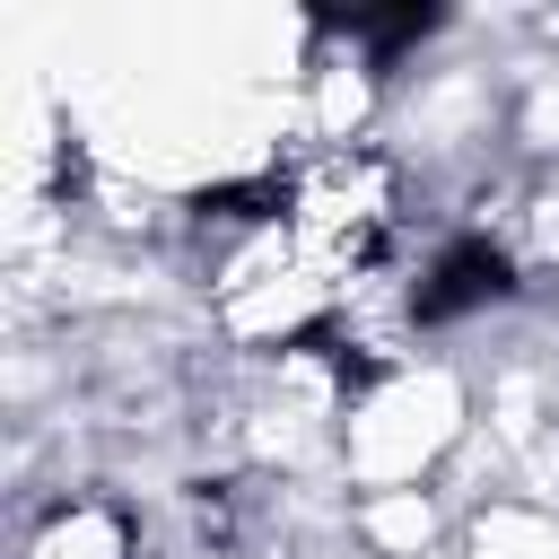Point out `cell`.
I'll list each match as a JSON object with an SVG mask.
<instances>
[{
  "label": "cell",
  "instance_id": "cell-2",
  "mask_svg": "<svg viewBox=\"0 0 559 559\" xmlns=\"http://www.w3.org/2000/svg\"><path fill=\"white\" fill-rule=\"evenodd\" d=\"M35 559H140V542H131V515H122V507L79 498V507H61V515L35 533Z\"/></svg>",
  "mask_w": 559,
  "mask_h": 559
},
{
  "label": "cell",
  "instance_id": "cell-4",
  "mask_svg": "<svg viewBox=\"0 0 559 559\" xmlns=\"http://www.w3.org/2000/svg\"><path fill=\"white\" fill-rule=\"evenodd\" d=\"M367 533H376L384 550H419V542L437 533V515H428V498H419V489H376V507H367Z\"/></svg>",
  "mask_w": 559,
  "mask_h": 559
},
{
  "label": "cell",
  "instance_id": "cell-5",
  "mask_svg": "<svg viewBox=\"0 0 559 559\" xmlns=\"http://www.w3.org/2000/svg\"><path fill=\"white\" fill-rule=\"evenodd\" d=\"M515 227H524V262H559V183H542Z\"/></svg>",
  "mask_w": 559,
  "mask_h": 559
},
{
  "label": "cell",
  "instance_id": "cell-3",
  "mask_svg": "<svg viewBox=\"0 0 559 559\" xmlns=\"http://www.w3.org/2000/svg\"><path fill=\"white\" fill-rule=\"evenodd\" d=\"M472 550L480 559H559V524L533 515V507H489L472 524Z\"/></svg>",
  "mask_w": 559,
  "mask_h": 559
},
{
  "label": "cell",
  "instance_id": "cell-1",
  "mask_svg": "<svg viewBox=\"0 0 559 559\" xmlns=\"http://www.w3.org/2000/svg\"><path fill=\"white\" fill-rule=\"evenodd\" d=\"M454 428H463V393L428 367H411V376H384L367 402H349V428H341V454H349V472L367 480V489H411L445 445H454Z\"/></svg>",
  "mask_w": 559,
  "mask_h": 559
}]
</instances>
